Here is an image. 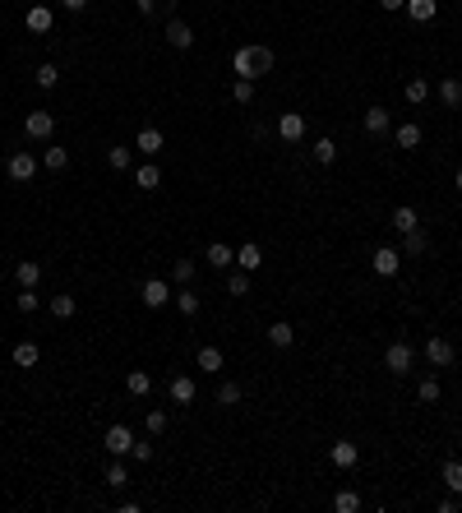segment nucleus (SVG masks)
I'll use <instances>...</instances> for the list:
<instances>
[{"label": "nucleus", "instance_id": "f257e3e1", "mask_svg": "<svg viewBox=\"0 0 462 513\" xmlns=\"http://www.w3.org/2000/svg\"><path fill=\"white\" fill-rule=\"evenodd\" d=\"M273 70V51L268 47H236V56H231V74L236 79H259Z\"/></svg>", "mask_w": 462, "mask_h": 513}, {"label": "nucleus", "instance_id": "f03ea898", "mask_svg": "<svg viewBox=\"0 0 462 513\" xmlns=\"http://www.w3.org/2000/svg\"><path fill=\"white\" fill-rule=\"evenodd\" d=\"M416 365V352L407 347V342H388V352H384V370L388 374H407Z\"/></svg>", "mask_w": 462, "mask_h": 513}, {"label": "nucleus", "instance_id": "7ed1b4c3", "mask_svg": "<svg viewBox=\"0 0 462 513\" xmlns=\"http://www.w3.org/2000/svg\"><path fill=\"white\" fill-rule=\"evenodd\" d=\"M5 171H10V181L23 185V181L37 176V157H32V153H10V157H5Z\"/></svg>", "mask_w": 462, "mask_h": 513}, {"label": "nucleus", "instance_id": "20e7f679", "mask_svg": "<svg viewBox=\"0 0 462 513\" xmlns=\"http://www.w3.org/2000/svg\"><path fill=\"white\" fill-rule=\"evenodd\" d=\"M139 301H143V305H148V310H162V305H167L171 301V287L162 278H148L143 282V287H139Z\"/></svg>", "mask_w": 462, "mask_h": 513}, {"label": "nucleus", "instance_id": "39448f33", "mask_svg": "<svg viewBox=\"0 0 462 513\" xmlns=\"http://www.w3.org/2000/svg\"><path fill=\"white\" fill-rule=\"evenodd\" d=\"M370 268H374L379 278H393V273L402 268V250H388V245H379V250H374V259H370Z\"/></svg>", "mask_w": 462, "mask_h": 513}, {"label": "nucleus", "instance_id": "423d86ee", "mask_svg": "<svg viewBox=\"0 0 462 513\" xmlns=\"http://www.w3.org/2000/svg\"><path fill=\"white\" fill-rule=\"evenodd\" d=\"M102 444H107L116 458H125V453L134 449V430H130V425H111L107 435H102Z\"/></svg>", "mask_w": 462, "mask_h": 513}, {"label": "nucleus", "instance_id": "0eeeda50", "mask_svg": "<svg viewBox=\"0 0 462 513\" xmlns=\"http://www.w3.org/2000/svg\"><path fill=\"white\" fill-rule=\"evenodd\" d=\"M23 130H28V139H51V130H56V116H51V111H28Z\"/></svg>", "mask_w": 462, "mask_h": 513}, {"label": "nucleus", "instance_id": "6e6552de", "mask_svg": "<svg viewBox=\"0 0 462 513\" xmlns=\"http://www.w3.org/2000/svg\"><path fill=\"white\" fill-rule=\"evenodd\" d=\"M425 361H430V365H439V370H444V365H453V342L434 333V338L425 342Z\"/></svg>", "mask_w": 462, "mask_h": 513}, {"label": "nucleus", "instance_id": "1a4fd4ad", "mask_svg": "<svg viewBox=\"0 0 462 513\" xmlns=\"http://www.w3.org/2000/svg\"><path fill=\"white\" fill-rule=\"evenodd\" d=\"M277 134H282V139H287V143L305 139V116H301V111H287V116L277 121Z\"/></svg>", "mask_w": 462, "mask_h": 513}, {"label": "nucleus", "instance_id": "9d476101", "mask_svg": "<svg viewBox=\"0 0 462 513\" xmlns=\"http://www.w3.org/2000/svg\"><path fill=\"white\" fill-rule=\"evenodd\" d=\"M162 143H167V139H162V130L143 125V130H139V139H134V148H139L143 157H157V153H162Z\"/></svg>", "mask_w": 462, "mask_h": 513}, {"label": "nucleus", "instance_id": "9b49d317", "mask_svg": "<svg viewBox=\"0 0 462 513\" xmlns=\"http://www.w3.org/2000/svg\"><path fill=\"white\" fill-rule=\"evenodd\" d=\"M328 458H333V467H342V472H347V467H356V458H361V449H356L352 439H338V444L328 449Z\"/></svg>", "mask_w": 462, "mask_h": 513}, {"label": "nucleus", "instance_id": "f8f14e48", "mask_svg": "<svg viewBox=\"0 0 462 513\" xmlns=\"http://www.w3.org/2000/svg\"><path fill=\"white\" fill-rule=\"evenodd\" d=\"M167 393H171V403L190 407V403H194V379H190V374H176V379L167 384Z\"/></svg>", "mask_w": 462, "mask_h": 513}, {"label": "nucleus", "instance_id": "ddd939ff", "mask_svg": "<svg viewBox=\"0 0 462 513\" xmlns=\"http://www.w3.org/2000/svg\"><path fill=\"white\" fill-rule=\"evenodd\" d=\"M167 42H171L176 51H190V47H194V32H190V23L171 19V23H167Z\"/></svg>", "mask_w": 462, "mask_h": 513}, {"label": "nucleus", "instance_id": "4468645a", "mask_svg": "<svg viewBox=\"0 0 462 513\" xmlns=\"http://www.w3.org/2000/svg\"><path fill=\"white\" fill-rule=\"evenodd\" d=\"M10 361H14L19 370H32V365L42 361V352H37V342H14V352H10Z\"/></svg>", "mask_w": 462, "mask_h": 513}, {"label": "nucleus", "instance_id": "2eb2a0df", "mask_svg": "<svg viewBox=\"0 0 462 513\" xmlns=\"http://www.w3.org/2000/svg\"><path fill=\"white\" fill-rule=\"evenodd\" d=\"M434 93H439V102H444V107H462V79H439V88H434Z\"/></svg>", "mask_w": 462, "mask_h": 513}, {"label": "nucleus", "instance_id": "dca6fc26", "mask_svg": "<svg viewBox=\"0 0 462 513\" xmlns=\"http://www.w3.org/2000/svg\"><path fill=\"white\" fill-rule=\"evenodd\" d=\"M236 264L245 268V273H254V268H263V250L254 245V241H245V245L236 250Z\"/></svg>", "mask_w": 462, "mask_h": 513}, {"label": "nucleus", "instance_id": "f3484780", "mask_svg": "<svg viewBox=\"0 0 462 513\" xmlns=\"http://www.w3.org/2000/svg\"><path fill=\"white\" fill-rule=\"evenodd\" d=\"M402 10H407V14H412L416 23H430V19L439 14V0H407Z\"/></svg>", "mask_w": 462, "mask_h": 513}, {"label": "nucleus", "instance_id": "a211bd4d", "mask_svg": "<svg viewBox=\"0 0 462 513\" xmlns=\"http://www.w3.org/2000/svg\"><path fill=\"white\" fill-rule=\"evenodd\" d=\"M425 250H430V241H425V232H421V227L402 236V259H416V254H425Z\"/></svg>", "mask_w": 462, "mask_h": 513}, {"label": "nucleus", "instance_id": "6ab92c4d", "mask_svg": "<svg viewBox=\"0 0 462 513\" xmlns=\"http://www.w3.org/2000/svg\"><path fill=\"white\" fill-rule=\"evenodd\" d=\"M203 259H208V264H213V268H222V273H227V268L236 264V254H231V245H222V241H213V245H208V254H203Z\"/></svg>", "mask_w": 462, "mask_h": 513}, {"label": "nucleus", "instance_id": "aec40b11", "mask_svg": "<svg viewBox=\"0 0 462 513\" xmlns=\"http://www.w3.org/2000/svg\"><path fill=\"white\" fill-rule=\"evenodd\" d=\"M28 28L32 32H51V28H56V14H51L46 5H32V10H28Z\"/></svg>", "mask_w": 462, "mask_h": 513}, {"label": "nucleus", "instance_id": "412c9836", "mask_svg": "<svg viewBox=\"0 0 462 513\" xmlns=\"http://www.w3.org/2000/svg\"><path fill=\"white\" fill-rule=\"evenodd\" d=\"M361 125H365V134H384V130H388L393 121H388V111H384V107H370Z\"/></svg>", "mask_w": 462, "mask_h": 513}, {"label": "nucleus", "instance_id": "4be33fe9", "mask_svg": "<svg viewBox=\"0 0 462 513\" xmlns=\"http://www.w3.org/2000/svg\"><path fill=\"white\" fill-rule=\"evenodd\" d=\"M402 97H407L412 107H421V102L430 97V83H425V79H421V74H416V79H407V88H402Z\"/></svg>", "mask_w": 462, "mask_h": 513}, {"label": "nucleus", "instance_id": "5701e85b", "mask_svg": "<svg viewBox=\"0 0 462 513\" xmlns=\"http://www.w3.org/2000/svg\"><path fill=\"white\" fill-rule=\"evenodd\" d=\"M125 389L134 393V398H143V393L153 389V374H148V370H130V374H125Z\"/></svg>", "mask_w": 462, "mask_h": 513}, {"label": "nucleus", "instance_id": "b1692460", "mask_svg": "<svg viewBox=\"0 0 462 513\" xmlns=\"http://www.w3.org/2000/svg\"><path fill=\"white\" fill-rule=\"evenodd\" d=\"M393 227H398L402 236H407V232H416V227H421V218H416V208H407V203H402V208H393Z\"/></svg>", "mask_w": 462, "mask_h": 513}, {"label": "nucleus", "instance_id": "393cba45", "mask_svg": "<svg viewBox=\"0 0 462 513\" xmlns=\"http://www.w3.org/2000/svg\"><path fill=\"white\" fill-rule=\"evenodd\" d=\"M14 278H19V287H37V278H42V264H37V259H23V264L14 268Z\"/></svg>", "mask_w": 462, "mask_h": 513}, {"label": "nucleus", "instance_id": "a878e982", "mask_svg": "<svg viewBox=\"0 0 462 513\" xmlns=\"http://www.w3.org/2000/svg\"><path fill=\"white\" fill-rule=\"evenodd\" d=\"M268 342H273V347H292V342H296V328L277 319V324H268Z\"/></svg>", "mask_w": 462, "mask_h": 513}, {"label": "nucleus", "instance_id": "bb28decb", "mask_svg": "<svg viewBox=\"0 0 462 513\" xmlns=\"http://www.w3.org/2000/svg\"><path fill=\"white\" fill-rule=\"evenodd\" d=\"M194 365H199V370H208V374H217V370H222V352H217V347H199Z\"/></svg>", "mask_w": 462, "mask_h": 513}, {"label": "nucleus", "instance_id": "cd10ccee", "mask_svg": "<svg viewBox=\"0 0 462 513\" xmlns=\"http://www.w3.org/2000/svg\"><path fill=\"white\" fill-rule=\"evenodd\" d=\"M439 476H444V485H448V490H453V495H462V463H458V458H448V463H444V472H439Z\"/></svg>", "mask_w": 462, "mask_h": 513}, {"label": "nucleus", "instance_id": "c85d7f7f", "mask_svg": "<svg viewBox=\"0 0 462 513\" xmlns=\"http://www.w3.org/2000/svg\"><path fill=\"white\" fill-rule=\"evenodd\" d=\"M393 139H398V148H421L425 134H421V125H398V134H393Z\"/></svg>", "mask_w": 462, "mask_h": 513}, {"label": "nucleus", "instance_id": "c756f323", "mask_svg": "<svg viewBox=\"0 0 462 513\" xmlns=\"http://www.w3.org/2000/svg\"><path fill=\"white\" fill-rule=\"evenodd\" d=\"M134 181H139V190H157L162 185V171H157L153 162H143V167L134 171Z\"/></svg>", "mask_w": 462, "mask_h": 513}, {"label": "nucleus", "instance_id": "7c9ffc66", "mask_svg": "<svg viewBox=\"0 0 462 513\" xmlns=\"http://www.w3.org/2000/svg\"><path fill=\"white\" fill-rule=\"evenodd\" d=\"M79 310V301L70 292H61V296H51V314H56V319H70V314Z\"/></svg>", "mask_w": 462, "mask_h": 513}, {"label": "nucleus", "instance_id": "2f4dec72", "mask_svg": "<svg viewBox=\"0 0 462 513\" xmlns=\"http://www.w3.org/2000/svg\"><path fill=\"white\" fill-rule=\"evenodd\" d=\"M227 292L231 296H250V273H245V268H236V273L227 268Z\"/></svg>", "mask_w": 462, "mask_h": 513}, {"label": "nucleus", "instance_id": "473e14b6", "mask_svg": "<svg viewBox=\"0 0 462 513\" xmlns=\"http://www.w3.org/2000/svg\"><path fill=\"white\" fill-rule=\"evenodd\" d=\"M333 509H338V513H356V509H361V495H356V490H338V495H333Z\"/></svg>", "mask_w": 462, "mask_h": 513}, {"label": "nucleus", "instance_id": "72a5a7b5", "mask_svg": "<svg viewBox=\"0 0 462 513\" xmlns=\"http://www.w3.org/2000/svg\"><path fill=\"white\" fill-rule=\"evenodd\" d=\"M314 162L333 167V162H338V143H333V139H319V143H314Z\"/></svg>", "mask_w": 462, "mask_h": 513}, {"label": "nucleus", "instance_id": "f704fd0d", "mask_svg": "<svg viewBox=\"0 0 462 513\" xmlns=\"http://www.w3.org/2000/svg\"><path fill=\"white\" fill-rule=\"evenodd\" d=\"M231 97H236L241 107H245V102H254V79H236V83H231Z\"/></svg>", "mask_w": 462, "mask_h": 513}, {"label": "nucleus", "instance_id": "c9c22d12", "mask_svg": "<svg viewBox=\"0 0 462 513\" xmlns=\"http://www.w3.org/2000/svg\"><path fill=\"white\" fill-rule=\"evenodd\" d=\"M217 403H222V407H236V403H241V384H236V379H227V384L217 389Z\"/></svg>", "mask_w": 462, "mask_h": 513}, {"label": "nucleus", "instance_id": "e433bc0d", "mask_svg": "<svg viewBox=\"0 0 462 513\" xmlns=\"http://www.w3.org/2000/svg\"><path fill=\"white\" fill-rule=\"evenodd\" d=\"M107 485H111V490H125V485H130V472H125L121 463H111L107 467Z\"/></svg>", "mask_w": 462, "mask_h": 513}, {"label": "nucleus", "instance_id": "4c0bfd02", "mask_svg": "<svg viewBox=\"0 0 462 513\" xmlns=\"http://www.w3.org/2000/svg\"><path fill=\"white\" fill-rule=\"evenodd\" d=\"M107 162L116 171H130V162H134V153H130V148H107Z\"/></svg>", "mask_w": 462, "mask_h": 513}, {"label": "nucleus", "instance_id": "58836bf2", "mask_svg": "<svg viewBox=\"0 0 462 513\" xmlns=\"http://www.w3.org/2000/svg\"><path fill=\"white\" fill-rule=\"evenodd\" d=\"M416 398H421V403H439V379H421V384H416Z\"/></svg>", "mask_w": 462, "mask_h": 513}, {"label": "nucleus", "instance_id": "ea45409f", "mask_svg": "<svg viewBox=\"0 0 462 513\" xmlns=\"http://www.w3.org/2000/svg\"><path fill=\"white\" fill-rule=\"evenodd\" d=\"M32 79H37V88H56V83H61V70H56V65H42Z\"/></svg>", "mask_w": 462, "mask_h": 513}, {"label": "nucleus", "instance_id": "a19ab883", "mask_svg": "<svg viewBox=\"0 0 462 513\" xmlns=\"http://www.w3.org/2000/svg\"><path fill=\"white\" fill-rule=\"evenodd\" d=\"M176 310H181V314H199V296H194L190 287H185V292L176 296Z\"/></svg>", "mask_w": 462, "mask_h": 513}, {"label": "nucleus", "instance_id": "79ce46f5", "mask_svg": "<svg viewBox=\"0 0 462 513\" xmlns=\"http://www.w3.org/2000/svg\"><path fill=\"white\" fill-rule=\"evenodd\" d=\"M14 305H19V310H23V314H32V310H37V305H42V296L32 292V287H23V292H19V301H14Z\"/></svg>", "mask_w": 462, "mask_h": 513}, {"label": "nucleus", "instance_id": "37998d69", "mask_svg": "<svg viewBox=\"0 0 462 513\" xmlns=\"http://www.w3.org/2000/svg\"><path fill=\"white\" fill-rule=\"evenodd\" d=\"M134 5H139V14H167L176 0H134Z\"/></svg>", "mask_w": 462, "mask_h": 513}, {"label": "nucleus", "instance_id": "c03bdc74", "mask_svg": "<svg viewBox=\"0 0 462 513\" xmlns=\"http://www.w3.org/2000/svg\"><path fill=\"white\" fill-rule=\"evenodd\" d=\"M70 167V153L65 148H46V171H65Z\"/></svg>", "mask_w": 462, "mask_h": 513}, {"label": "nucleus", "instance_id": "a18cd8bd", "mask_svg": "<svg viewBox=\"0 0 462 513\" xmlns=\"http://www.w3.org/2000/svg\"><path fill=\"white\" fill-rule=\"evenodd\" d=\"M171 278L190 282V278H194V259H176V264H171Z\"/></svg>", "mask_w": 462, "mask_h": 513}, {"label": "nucleus", "instance_id": "49530a36", "mask_svg": "<svg viewBox=\"0 0 462 513\" xmlns=\"http://www.w3.org/2000/svg\"><path fill=\"white\" fill-rule=\"evenodd\" d=\"M148 430L162 435V430H167V412H148Z\"/></svg>", "mask_w": 462, "mask_h": 513}, {"label": "nucleus", "instance_id": "de8ad7c7", "mask_svg": "<svg viewBox=\"0 0 462 513\" xmlns=\"http://www.w3.org/2000/svg\"><path fill=\"white\" fill-rule=\"evenodd\" d=\"M130 453H134V463H153V444H139V439H134V449H130Z\"/></svg>", "mask_w": 462, "mask_h": 513}, {"label": "nucleus", "instance_id": "09e8293b", "mask_svg": "<svg viewBox=\"0 0 462 513\" xmlns=\"http://www.w3.org/2000/svg\"><path fill=\"white\" fill-rule=\"evenodd\" d=\"M439 513H458V495L448 490V499H439Z\"/></svg>", "mask_w": 462, "mask_h": 513}, {"label": "nucleus", "instance_id": "8fccbe9b", "mask_svg": "<svg viewBox=\"0 0 462 513\" xmlns=\"http://www.w3.org/2000/svg\"><path fill=\"white\" fill-rule=\"evenodd\" d=\"M65 10H70V14H79V10H88V0H61Z\"/></svg>", "mask_w": 462, "mask_h": 513}, {"label": "nucleus", "instance_id": "3c124183", "mask_svg": "<svg viewBox=\"0 0 462 513\" xmlns=\"http://www.w3.org/2000/svg\"><path fill=\"white\" fill-rule=\"evenodd\" d=\"M407 0H379V10H402Z\"/></svg>", "mask_w": 462, "mask_h": 513}, {"label": "nucleus", "instance_id": "603ef678", "mask_svg": "<svg viewBox=\"0 0 462 513\" xmlns=\"http://www.w3.org/2000/svg\"><path fill=\"white\" fill-rule=\"evenodd\" d=\"M453 185H458V190H462V167H458V176H453Z\"/></svg>", "mask_w": 462, "mask_h": 513}]
</instances>
